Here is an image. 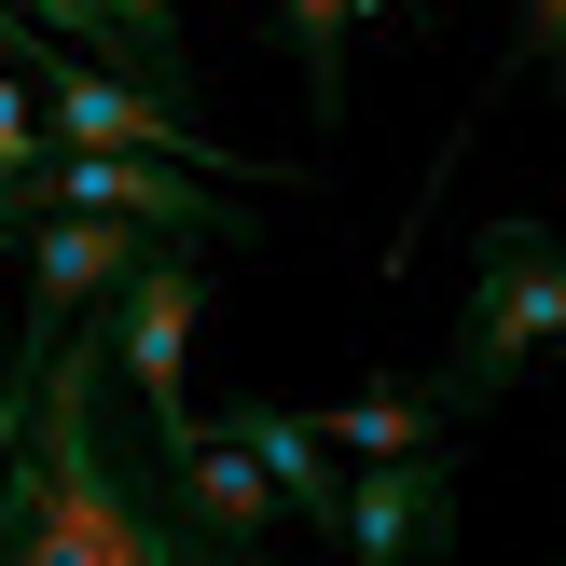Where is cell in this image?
Here are the masks:
<instances>
[{
	"mask_svg": "<svg viewBox=\"0 0 566 566\" xmlns=\"http://www.w3.org/2000/svg\"><path fill=\"white\" fill-rule=\"evenodd\" d=\"M28 28H42V42H70V55H97V0H28Z\"/></svg>",
	"mask_w": 566,
	"mask_h": 566,
	"instance_id": "cell-13",
	"label": "cell"
},
{
	"mask_svg": "<svg viewBox=\"0 0 566 566\" xmlns=\"http://www.w3.org/2000/svg\"><path fill=\"white\" fill-rule=\"evenodd\" d=\"M0 249H14V235H0Z\"/></svg>",
	"mask_w": 566,
	"mask_h": 566,
	"instance_id": "cell-15",
	"label": "cell"
},
{
	"mask_svg": "<svg viewBox=\"0 0 566 566\" xmlns=\"http://www.w3.org/2000/svg\"><path fill=\"white\" fill-rule=\"evenodd\" d=\"M221 442H235V457H263L276 484H291V512H304V525H346V470H332L318 415H276V401H249V415H221Z\"/></svg>",
	"mask_w": 566,
	"mask_h": 566,
	"instance_id": "cell-8",
	"label": "cell"
},
{
	"mask_svg": "<svg viewBox=\"0 0 566 566\" xmlns=\"http://www.w3.org/2000/svg\"><path fill=\"white\" fill-rule=\"evenodd\" d=\"M497 83H566V0H525V28H512V55L484 70V97Z\"/></svg>",
	"mask_w": 566,
	"mask_h": 566,
	"instance_id": "cell-12",
	"label": "cell"
},
{
	"mask_svg": "<svg viewBox=\"0 0 566 566\" xmlns=\"http://www.w3.org/2000/svg\"><path fill=\"white\" fill-rule=\"evenodd\" d=\"M457 539V470L401 457V470H359L346 484V566H429Z\"/></svg>",
	"mask_w": 566,
	"mask_h": 566,
	"instance_id": "cell-7",
	"label": "cell"
},
{
	"mask_svg": "<svg viewBox=\"0 0 566 566\" xmlns=\"http://www.w3.org/2000/svg\"><path fill=\"white\" fill-rule=\"evenodd\" d=\"M0 566H263L180 525L166 470L111 429V346L70 332L55 359H14L0 401Z\"/></svg>",
	"mask_w": 566,
	"mask_h": 566,
	"instance_id": "cell-1",
	"label": "cell"
},
{
	"mask_svg": "<svg viewBox=\"0 0 566 566\" xmlns=\"http://www.w3.org/2000/svg\"><path fill=\"white\" fill-rule=\"evenodd\" d=\"M153 249L166 235H138V221H28V359H55L83 318H111V291Z\"/></svg>",
	"mask_w": 566,
	"mask_h": 566,
	"instance_id": "cell-5",
	"label": "cell"
},
{
	"mask_svg": "<svg viewBox=\"0 0 566 566\" xmlns=\"http://www.w3.org/2000/svg\"><path fill=\"white\" fill-rule=\"evenodd\" d=\"M429 429H442V401H415V387H359V401H332V415H318V442H346L359 470L429 457Z\"/></svg>",
	"mask_w": 566,
	"mask_h": 566,
	"instance_id": "cell-10",
	"label": "cell"
},
{
	"mask_svg": "<svg viewBox=\"0 0 566 566\" xmlns=\"http://www.w3.org/2000/svg\"><path fill=\"white\" fill-rule=\"evenodd\" d=\"M42 55V28H28V0H0V70H28Z\"/></svg>",
	"mask_w": 566,
	"mask_h": 566,
	"instance_id": "cell-14",
	"label": "cell"
},
{
	"mask_svg": "<svg viewBox=\"0 0 566 566\" xmlns=\"http://www.w3.org/2000/svg\"><path fill=\"white\" fill-rule=\"evenodd\" d=\"M28 70H42V125H55V153H153V166H208L193 111H166V97H138V83H111L97 55L42 42Z\"/></svg>",
	"mask_w": 566,
	"mask_h": 566,
	"instance_id": "cell-4",
	"label": "cell"
},
{
	"mask_svg": "<svg viewBox=\"0 0 566 566\" xmlns=\"http://www.w3.org/2000/svg\"><path fill=\"white\" fill-rule=\"evenodd\" d=\"M42 166H55V125L28 111V83L0 70V235H28V193H42Z\"/></svg>",
	"mask_w": 566,
	"mask_h": 566,
	"instance_id": "cell-11",
	"label": "cell"
},
{
	"mask_svg": "<svg viewBox=\"0 0 566 566\" xmlns=\"http://www.w3.org/2000/svg\"><path fill=\"white\" fill-rule=\"evenodd\" d=\"M193 318H208V249H153V263H138L125 291H111V318H97L111 387H138V401H153V442H166V429H193V415H180Z\"/></svg>",
	"mask_w": 566,
	"mask_h": 566,
	"instance_id": "cell-3",
	"label": "cell"
},
{
	"mask_svg": "<svg viewBox=\"0 0 566 566\" xmlns=\"http://www.w3.org/2000/svg\"><path fill=\"white\" fill-rule=\"evenodd\" d=\"M374 14H415V0H276V28H291V55H304V111H318V125L346 111V42H359Z\"/></svg>",
	"mask_w": 566,
	"mask_h": 566,
	"instance_id": "cell-9",
	"label": "cell"
},
{
	"mask_svg": "<svg viewBox=\"0 0 566 566\" xmlns=\"http://www.w3.org/2000/svg\"><path fill=\"white\" fill-rule=\"evenodd\" d=\"M470 263H484V276H470V318H457L442 387H429L442 415H484L539 346H566V249L539 235V221H484V249H470Z\"/></svg>",
	"mask_w": 566,
	"mask_h": 566,
	"instance_id": "cell-2",
	"label": "cell"
},
{
	"mask_svg": "<svg viewBox=\"0 0 566 566\" xmlns=\"http://www.w3.org/2000/svg\"><path fill=\"white\" fill-rule=\"evenodd\" d=\"M153 470H166V497H180V525H208L221 553H263L276 525H304V512H291V484H276L263 457H235L221 429H166V442H153Z\"/></svg>",
	"mask_w": 566,
	"mask_h": 566,
	"instance_id": "cell-6",
	"label": "cell"
}]
</instances>
